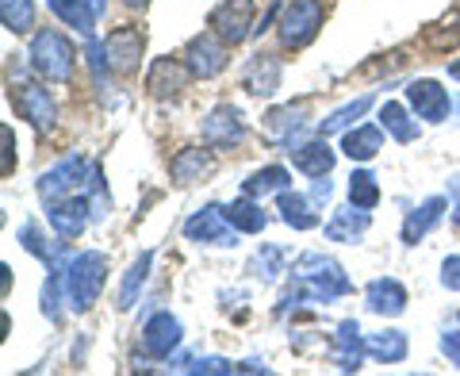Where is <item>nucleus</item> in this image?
<instances>
[{"mask_svg": "<svg viewBox=\"0 0 460 376\" xmlns=\"http://www.w3.org/2000/svg\"><path fill=\"white\" fill-rule=\"evenodd\" d=\"M349 292H353V281L345 277V269L334 262V257L307 250V254H299L296 265H292V292L284 296L280 311L299 308V303H334Z\"/></svg>", "mask_w": 460, "mask_h": 376, "instance_id": "1", "label": "nucleus"}, {"mask_svg": "<svg viewBox=\"0 0 460 376\" xmlns=\"http://www.w3.org/2000/svg\"><path fill=\"white\" fill-rule=\"evenodd\" d=\"M108 284V257L100 250H84L77 257H69L66 265V303L74 308L77 315L93 311V303L100 300Z\"/></svg>", "mask_w": 460, "mask_h": 376, "instance_id": "2", "label": "nucleus"}, {"mask_svg": "<svg viewBox=\"0 0 460 376\" xmlns=\"http://www.w3.org/2000/svg\"><path fill=\"white\" fill-rule=\"evenodd\" d=\"M27 58H31V69L42 81H54V85H66L74 77V62H77V50L58 27H42V31L31 35V47H27Z\"/></svg>", "mask_w": 460, "mask_h": 376, "instance_id": "3", "label": "nucleus"}, {"mask_svg": "<svg viewBox=\"0 0 460 376\" xmlns=\"http://www.w3.org/2000/svg\"><path fill=\"white\" fill-rule=\"evenodd\" d=\"M323 20H326V12L319 0H288L280 8L277 35L288 50H304L307 42H314V35L323 31Z\"/></svg>", "mask_w": 460, "mask_h": 376, "instance_id": "4", "label": "nucleus"}, {"mask_svg": "<svg viewBox=\"0 0 460 376\" xmlns=\"http://www.w3.org/2000/svg\"><path fill=\"white\" fill-rule=\"evenodd\" d=\"M257 4L253 0H223V4H215L208 12V27L215 35H219L226 47H238V42H246L257 27Z\"/></svg>", "mask_w": 460, "mask_h": 376, "instance_id": "5", "label": "nucleus"}, {"mask_svg": "<svg viewBox=\"0 0 460 376\" xmlns=\"http://www.w3.org/2000/svg\"><path fill=\"white\" fill-rule=\"evenodd\" d=\"M184 238L199 242V246H238V230L226 219V208L204 204L184 219Z\"/></svg>", "mask_w": 460, "mask_h": 376, "instance_id": "6", "label": "nucleus"}, {"mask_svg": "<svg viewBox=\"0 0 460 376\" xmlns=\"http://www.w3.org/2000/svg\"><path fill=\"white\" fill-rule=\"evenodd\" d=\"M184 62H189L192 69V77L199 81H211V77H219L226 62H230V47L215 35V31H199L189 39V47H184Z\"/></svg>", "mask_w": 460, "mask_h": 376, "instance_id": "7", "label": "nucleus"}, {"mask_svg": "<svg viewBox=\"0 0 460 376\" xmlns=\"http://www.w3.org/2000/svg\"><path fill=\"white\" fill-rule=\"evenodd\" d=\"M93 173V166L84 162V154H69V157H62L58 166H50L47 173L39 177V196L47 200V204H54V200H66V196H74L77 192V184L84 181Z\"/></svg>", "mask_w": 460, "mask_h": 376, "instance_id": "8", "label": "nucleus"}, {"mask_svg": "<svg viewBox=\"0 0 460 376\" xmlns=\"http://www.w3.org/2000/svg\"><path fill=\"white\" fill-rule=\"evenodd\" d=\"M181 342H184V327L177 315H169V311H154L146 327H142V354L154 361H169L181 350Z\"/></svg>", "mask_w": 460, "mask_h": 376, "instance_id": "9", "label": "nucleus"}, {"mask_svg": "<svg viewBox=\"0 0 460 376\" xmlns=\"http://www.w3.org/2000/svg\"><path fill=\"white\" fill-rule=\"evenodd\" d=\"M12 108L20 112V120H27L39 131H50L58 123V104L54 96L42 89L35 81H23V85H12Z\"/></svg>", "mask_w": 460, "mask_h": 376, "instance_id": "10", "label": "nucleus"}, {"mask_svg": "<svg viewBox=\"0 0 460 376\" xmlns=\"http://www.w3.org/2000/svg\"><path fill=\"white\" fill-rule=\"evenodd\" d=\"M142 50H146V35H142V27H135V23L115 27V31L104 39L108 69H115V74H123V77H131L138 69Z\"/></svg>", "mask_w": 460, "mask_h": 376, "instance_id": "11", "label": "nucleus"}, {"mask_svg": "<svg viewBox=\"0 0 460 376\" xmlns=\"http://www.w3.org/2000/svg\"><path fill=\"white\" fill-rule=\"evenodd\" d=\"M199 139H204V147H211V150H230L246 139V120H242V112L234 104H219L208 112L204 127H199Z\"/></svg>", "mask_w": 460, "mask_h": 376, "instance_id": "12", "label": "nucleus"}, {"mask_svg": "<svg viewBox=\"0 0 460 376\" xmlns=\"http://www.w3.org/2000/svg\"><path fill=\"white\" fill-rule=\"evenodd\" d=\"M407 104H411V112L419 115V120H426V123H445V120H449L453 100H449V89H445L441 81L419 77V81L407 85Z\"/></svg>", "mask_w": 460, "mask_h": 376, "instance_id": "13", "label": "nucleus"}, {"mask_svg": "<svg viewBox=\"0 0 460 376\" xmlns=\"http://www.w3.org/2000/svg\"><path fill=\"white\" fill-rule=\"evenodd\" d=\"M47 219L54 227V235L58 238H81L84 235V227L93 223V204H89V196H66V200H54V204L47 208Z\"/></svg>", "mask_w": 460, "mask_h": 376, "instance_id": "14", "label": "nucleus"}, {"mask_svg": "<svg viewBox=\"0 0 460 376\" xmlns=\"http://www.w3.org/2000/svg\"><path fill=\"white\" fill-rule=\"evenodd\" d=\"M330 357H334V365H338L341 372H357V369L365 365V357H368V338L361 335V323H357V319L338 323L334 345H330Z\"/></svg>", "mask_w": 460, "mask_h": 376, "instance_id": "15", "label": "nucleus"}, {"mask_svg": "<svg viewBox=\"0 0 460 376\" xmlns=\"http://www.w3.org/2000/svg\"><path fill=\"white\" fill-rule=\"evenodd\" d=\"M192 81V69L189 62H177V58H157L146 74V89L154 100H172L181 96V89Z\"/></svg>", "mask_w": 460, "mask_h": 376, "instance_id": "16", "label": "nucleus"}, {"mask_svg": "<svg viewBox=\"0 0 460 376\" xmlns=\"http://www.w3.org/2000/svg\"><path fill=\"white\" fill-rule=\"evenodd\" d=\"M365 308L372 315H384V319H399L407 311V288L395 277H376L365 284Z\"/></svg>", "mask_w": 460, "mask_h": 376, "instance_id": "17", "label": "nucleus"}, {"mask_svg": "<svg viewBox=\"0 0 460 376\" xmlns=\"http://www.w3.org/2000/svg\"><path fill=\"white\" fill-rule=\"evenodd\" d=\"M292 166L299 169V173H307V177L314 181V177H330V169H334V162H338V154L326 147V135H319V139H307V142H292Z\"/></svg>", "mask_w": 460, "mask_h": 376, "instance_id": "18", "label": "nucleus"}, {"mask_svg": "<svg viewBox=\"0 0 460 376\" xmlns=\"http://www.w3.org/2000/svg\"><path fill=\"white\" fill-rule=\"evenodd\" d=\"M280 77H284L280 58L277 54H261V50H257L246 62V69H242V85H246L253 96H272L280 89Z\"/></svg>", "mask_w": 460, "mask_h": 376, "instance_id": "19", "label": "nucleus"}, {"mask_svg": "<svg viewBox=\"0 0 460 376\" xmlns=\"http://www.w3.org/2000/svg\"><path fill=\"white\" fill-rule=\"evenodd\" d=\"M445 211H449V196H426L422 204L414 208L407 219H402V242H407V246L422 242L429 230H434L445 219Z\"/></svg>", "mask_w": 460, "mask_h": 376, "instance_id": "20", "label": "nucleus"}, {"mask_svg": "<svg viewBox=\"0 0 460 376\" xmlns=\"http://www.w3.org/2000/svg\"><path fill=\"white\" fill-rule=\"evenodd\" d=\"M368 227H372V215H368V208L345 204V208H338V211L326 219L323 235H326L330 242H361V235H365Z\"/></svg>", "mask_w": 460, "mask_h": 376, "instance_id": "21", "label": "nucleus"}, {"mask_svg": "<svg viewBox=\"0 0 460 376\" xmlns=\"http://www.w3.org/2000/svg\"><path fill=\"white\" fill-rule=\"evenodd\" d=\"M215 169V157H211V147H184L172 154L169 162V177L177 184H196L199 177H208Z\"/></svg>", "mask_w": 460, "mask_h": 376, "instance_id": "22", "label": "nucleus"}, {"mask_svg": "<svg viewBox=\"0 0 460 376\" xmlns=\"http://www.w3.org/2000/svg\"><path fill=\"white\" fill-rule=\"evenodd\" d=\"M384 127L380 123H361V127H349L341 139V154L349 162H372L380 150H384Z\"/></svg>", "mask_w": 460, "mask_h": 376, "instance_id": "23", "label": "nucleus"}, {"mask_svg": "<svg viewBox=\"0 0 460 376\" xmlns=\"http://www.w3.org/2000/svg\"><path fill=\"white\" fill-rule=\"evenodd\" d=\"M314 208H319V204H314L311 196H304V192H292V188L277 192V211H280V219L292 230H314V227H319V211H314Z\"/></svg>", "mask_w": 460, "mask_h": 376, "instance_id": "24", "label": "nucleus"}, {"mask_svg": "<svg viewBox=\"0 0 460 376\" xmlns=\"http://www.w3.org/2000/svg\"><path fill=\"white\" fill-rule=\"evenodd\" d=\"M50 4V12L58 20H62L66 27H74L77 35H84V39H96V12H93V4L89 0H47Z\"/></svg>", "mask_w": 460, "mask_h": 376, "instance_id": "25", "label": "nucleus"}, {"mask_svg": "<svg viewBox=\"0 0 460 376\" xmlns=\"http://www.w3.org/2000/svg\"><path fill=\"white\" fill-rule=\"evenodd\" d=\"M226 219L234 223L238 235H261L265 223H269V215L261 211V200H253V196L242 192L238 200H230V204H226Z\"/></svg>", "mask_w": 460, "mask_h": 376, "instance_id": "26", "label": "nucleus"}, {"mask_svg": "<svg viewBox=\"0 0 460 376\" xmlns=\"http://www.w3.org/2000/svg\"><path fill=\"white\" fill-rule=\"evenodd\" d=\"M407 350H411V342L395 327L368 335V357H376L380 365H399V361H407Z\"/></svg>", "mask_w": 460, "mask_h": 376, "instance_id": "27", "label": "nucleus"}, {"mask_svg": "<svg viewBox=\"0 0 460 376\" xmlns=\"http://www.w3.org/2000/svg\"><path fill=\"white\" fill-rule=\"evenodd\" d=\"M380 127L387 135H392L395 142H402V147H407V142H414L422 135V127L411 120V112H407V104H399V100H387V104L380 108Z\"/></svg>", "mask_w": 460, "mask_h": 376, "instance_id": "28", "label": "nucleus"}, {"mask_svg": "<svg viewBox=\"0 0 460 376\" xmlns=\"http://www.w3.org/2000/svg\"><path fill=\"white\" fill-rule=\"evenodd\" d=\"M150 265H154V254L146 250V254H138L135 262H131V269L123 273V281H119V300H115V308H119V311H131V308H135L138 292H142V288H146Z\"/></svg>", "mask_w": 460, "mask_h": 376, "instance_id": "29", "label": "nucleus"}, {"mask_svg": "<svg viewBox=\"0 0 460 376\" xmlns=\"http://www.w3.org/2000/svg\"><path fill=\"white\" fill-rule=\"evenodd\" d=\"M304 123H307V100H296V104L272 108L265 115V131L272 139H284V142H292V131H299Z\"/></svg>", "mask_w": 460, "mask_h": 376, "instance_id": "30", "label": "nucleus"}, {"mask_svg": "<svg viewBox=\"0 0 460 376\" xmlns=\"http://www.w3.org/2000/svg\"><path fill=\"white\" fill-rule=\"evenodd\" d=\"M292 184V173L284 166H265V169H253L246 181H242V192L253 196V200H265L272 192H284V188Z\"/></svg>", "mask_w": 460, "mask_h": 376, "instance_id": "31", "label": "nucleus"}, {"mask_svg": "<svg viewBox=\"0 0 460 376\" xmlns=\"http://www.w3.org/2000/svg\"><path fill=\"white\" fill-rule=\"evenodd\" d=\"M376 104V96L372 93H365V96H357V100H349V104H341V108H334L326 115V120H319V135H345L353 127V120H361V115Z\"/></svg>", "mask_w": 460, "mask_h": 376, "instance_id": "32", "label": "nucleus"}, {"mask_svg": "<svg viewBox=\"0 0 460 376\" xmlns=\"http://www.w3.org/2000/svg\"><path fill=\"white\" fill-rule=\"evenodd\" d=\"M35 0H0V23L12 35H27L35 27Z\"/></svg>", "mask_w": 460, "mask_h": 376, "instance_id": "33", "label": "nucleus"}, {"mask_svg": "<svg viewBox=\"0 0 460 376\" xmlns=\"http://www.w3.org/2000/svg\"><path fill=\"white\" fill-rule=\"evenodd\" d=\"M349 204L368 208V211L380 204V181L372 177L368 169H353V177H349Z\"/></svg>", "mask_w": 460, "mask_h": 376, "instance_id": "34", "label": "nucleus"}, {"mask_svg": "<svg viewBox=\"0 0 460 376\" xmlns=\"http://www.w3.org/2000/svg\"><path fill=\"white\" fill-rule=\"evenodd\" d=\"M253 265L261 269V281L265 284H272L284 273V250L280 246H261V250H257V257H253Z\"/></svg>", "mask_w": 460, "mask_h": 376, "instance_id": "35", "label": "nucleus"}, {"mask_svg": "<svg viewBox=\"0 0 460 376\" xmlns=\"http://www.w3.org/2000/svg\"><path fill=\"white\" fill-rule=\"evenodd\" d=\"M441 284L449 288V292H460V254L445 257L441 262Z\"/></svg>", "mask_w": 460, "mask_h": 376, "instance_id": "36", "label": "nucleus"}, {"mask_svg": "<svg viewBox=\"0 0 460 376\" xmlns=\"http://www.w3.org/2000/svg\"><path fill=\"white\" fill-rule=\"evenodd\" d=\"M0 142H4V177H12V169H16V135H12V127L4 123L0 127Z\"/></svg>", "mask_w": 460, "mask_h": 376, "instance_id": "37", "label": "nucleus"}, {"mask_svg": "<svg viewBox=\"0 0 460 376\" xmlns=\"http://www.w3.org/2000/svg\"><path fill=\"white\" fill-rule=\"evenodd\" d=\"M438 345H441V354L449 357V365H456V369H460V330H445Z\"/></svg>", "mask_w": 460, "mask_h": 376, "instance_id": "38", "label": "nucleus"}, {"mask_svg": "<svg viewBox=\"0 0 460 376\" xmlns=\"http://www.w3.org/2000/svg\"><path fill=\"white\" fill-rule=\"evenodd\" d=\"M330 196H334V184H330L326 177H314V184H311V200H314V204H330Z\"/></svg>", "mask_w": 460, "mask_h": 376, "instance_id": "39", "label": "nucleus"}, {"mask_svg": "<svg viewBox=\"0 0 460 376\" xmlns=\"http://www.w3.org/2000/svg\"><path fill=\"white\" fill-rule=\"evenodd\" d=\"M449 211H453V223L460 227V177H449Z\"/></svg>", "mask_w": 460, "mask_h": 376, "instance_id": "40", "label": "nucleus"}, {"mask_svg": "<svg viewBox=\"0 0 460 376\" xmlns=\"http://www.w3.org/2000/svg\"><path fill=\"white\" fill-rule=\"evenodd\" d=\"M0 284H4V292L12 288V273H8V265H0Z\"/></svg>", "mask_w": 460, "mask_h": 376, "instance_id": "41", "label": "nucleus"}, {"mask_svg": "<svg viewBox=\"0 0 460 376\" xmlns=\"http://www.w3.org/2000/svg\"><path fill=\"white\" fill-rule=\"evenodd\" d=\"M89 4H93V12H96V20H100V16H104V8H108V0H89Z\"/></svg>", "mask_w": 460, "mask_h": 376, "instance_id": "42", "label": "nucleus"}, {"mask_svg": "<svg viewBox=\"0 0 460 376\" xmlns=\"http://www.w3.org/2000/svg\"><path fill=\"white\" fill-rule=\"evenodd\" d=\"M449 77H453V81H460V58H456V62L449 66Z\"/></svg>", "mask_w": 460, "mask_h": 376, "instance_id": "43", "label": "nucleus"}, {"mask_svg": "<svg viewBox=\"0 0 460 376\" xmlns=\"http://www.w3.org/2000/svg\"><path fill=\"white\" fill-rule=\"evenodd\" d=\"M123 4H127V8H146L150 0H123Z\"/></svg>", "mask_w": 460, "mask_h": 376, "instance_id": "44", "label": "nucleus"}, {"mask_svg": "<svg viewBox=\"0 0 460 376\" xmlns=\"http://www.w3.org/2000/svg\"><path fill=\"white\" fill-rule=\"evenodd\" d=\"M456 319H460V315H456Z\"/></svg>", "mask_w": 460, "mask_h": 376, "instance_id": "45", "label": "nucleus"}]
</instances>
